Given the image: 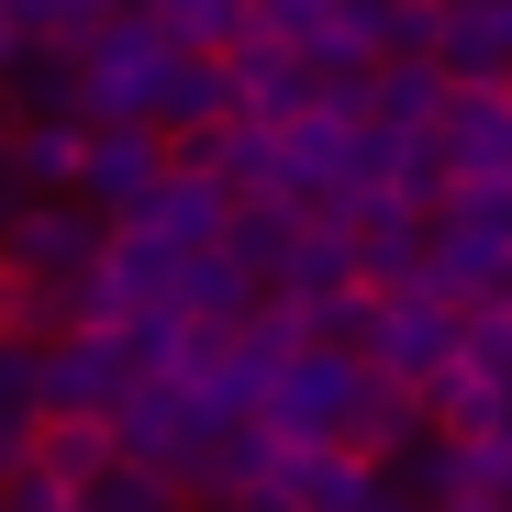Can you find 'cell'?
<instances>
[{
  "label": "cell",
  "mask_w": 512,
  "mask_h": 512,
  "mask_svg": "<svg viewBox=\"0 0 512 512\" xmlns=\"http://www.w3.org/2000/svg\"><path fill=\"white\" fill-rule=\"evenodd\" d=\"M167 78H179V45H167L145 12H112L101 45L78 56V90H90V123H156Z\"/></svg>",
  "instance_id": "obj_1"
},
{
  "label": "cell",
  "mask_w": 512,
  "mask_h": 512,
  "mask_svg": "<svg viewBox=\"0 0 512 512\" xmlns=\"http://www.w3.org/2000/svg\"><path fill=\"white\" fill-rule=\"evenodd\" d=\"M212 435H234V423H223L201 390H179V379H134L123 412H112V457H123V468H156V479H179Z\"/></svg>",
  "instance_id": "obj_2"
},
{
  "label": "cell",
  "mask_w": 512,
  "mask_h": 512,
  "mask_svg": "<svg viewBox=\"0 0 512 512\" xmlns=\"http://www.w3.org/2000/svg\"><path fill=\"white\" fill-rule=\"evenodd\" d=\"M357 379H368V357H334V346H301L290 368H279V390H268V435L279 446H334L346 435V412H357Z\"/></svg>",
  "instance_id": "obj_3"
},
{
  "label": "cell",
  "mask_w": 512,
  "mask_h": 512,
  "mask_svg": "<svg viewBox=\"0 0 512 512\" xmlns=\"http://www.w3.org/2000/svg\"><path fill=\"white\" fill-rule=\"evenodd\" d=\"M167 167H179V156H167V134L156 123H90V167H78V201H90L112 234L167 190Z\"/></svg>",
  "instance_id": "obj_4"
},
{
  "label": "cell",
  "mask_w": 512,
  "mask_h": 512,
  "mask_svg": "<svg viewBox=\"0 0 512 512\" xmlns=\"http://www.w3.org/2000/svg\"><path fill=\"white\" fill-rule=\"evenodd\" d=\"M101 256H112V223H101L90 201H34V212L12 223V245H0V268L34 279V290H67V279H90Z\"/></svg>",
  "instance_id": "obj_5"
},
{
  "label": "cell",
  "mask_w": 512,
  "mask_h": 512,
  "mask_svg": "<svg viewBox=\"0 0 512 512\" xmlns=\"http://www.w3.org/2000/svg\"><path fill=\"white\" fill-rule=\"evenodd\" d=\"M457 323L468 312H446L435 290H401V301H379V334H368V379H401V390H423L446 357H457Z\"/></svg>",
  "instance_id": "obj_6"
},
{
  "label": "cell",
  "mask_w": 512,
  "mask_h": 512,
  "mask_svg": "<svg viewBox=\"0 0 512 512\" xmlns=\"http://www.w3.org/2000/svg\"><path fill=\"white\" fill-rule=\"evenodd\" d=\"M435 145L457 167V190H512V90H457Z\"/></svg>",
  "instance_id": "obj_7"
},
{
  "label": "cell",
  "mask_w": 512,
  "mask_h": 512,
  "mask_svg": "<svg viewBox=\"0 0 512 512\" xmlns=\"http://www.w3.org/2000/svg\"><path fill=\"white\" fill-rule=\"evenodd\" d=\"M223 78H234V112H245V123H268V134H279V123H301V112L323 101V90H312V67H301L290 45H268V34H234Z\"/></svg>",
  "instance_id": "obj_8"
},
{
  "label": "cell",
  "mask_w": 512,
  "mask_h": 512,
  "mask_svg": "<svg viewBox=\"0 0 512 512\" xmlns=\"http://www.w3.org/2000/svg\"><path fill=\"white\" fill-rule=\"evenodd\" d=\"M134 368H123V334H67V346H45V412H123Z\"/></svg>",
  "instance_id": "obj_9"
},
{
  "label": "cell",
  "mask_w": 512,
  "mask_h": 512,
  "mask_svg": "<svg viewBox=\"0 0 512 512\" xmlns=\"http://www.w3.org/2000/svg\"><path fill=\"white\" fill-rule=\"evenodd\" d=\"M223 223H234L223 179H201V167H167V190H156L123 234H145V245H167V256H201V245H223Z\"/></svg>",
  "instance_id": "obj_10"
},
{
  "label": "cell",
  "mask_w": 512,
  "mask_h": 512,
  "mask_svg": "<svg viewBox=\"0 0 512 512\" xmlns=\"http://www.w3.org/2000/svg\"><path fill=\"white\" fill-rule=\"evenodd\" d=\"M346 234H357V279H368L379 301L423 290V256H435V223H423V212H401V201H368Z\"/></svg>",
  "instance_id": "obj_11"
},
{
  "label": "cell",
  "mask_w": 512,
  "mask_h": 512,
  "mask_svg": "<svg viewBox=\"0 0 512 512\" xmlns=\"http://www.w3.org/2000/svg\"><path fill=\"white\" fill-rule=\"evenodd\" d=\"M179 167H201V179H223V201H279V134L268 123H223V134H201V145H167Z\"/></svg>",
  "instance_id": "obj_12"
},
{
  "label": "cell",
  "mask_w": 512,
  "mask_h": 512,
  "mask_svg": "<svg viewBox=\"0 0 512 512\" xmlns=\"http://www.w3.org/2000/svg\"><path fill=\"white\" fill-rule=\"evenodd\" d=\"M268 490H290L301 512H368L379 501V468L346 457V446H279V479Z\"/></svg>",
  "instance_id": "obj_13"
},
{
  "label": "cell",
  "mask_w": 512,
  "mask_h": 512,
  "mask_svg": "<svg viewBox=\"0 0 512 512\" xmlns=\"http://www.w3.org/2000/svg\"><path fill=\"white\" fill-rule=\"evenodd\" d=\"M435 67H446V90H512V34H501L490 0H446V45H435Z\"/></svg>",
  "instance_id": "obj_14"
},
{
  "label": "cell",
  "mask_w": 512,
  "mask_h": 512,
  "mask_svg": "<svg viewBox=\"0 0 512 512\" xmlns=\"http://www.w3.org/2000/svg\"><path fill=\"white\" fill-rule=\"evenodd\" d=\"M23 468H45L56 490H101L123 457H112V423H101V412H45V423H34V457H23Z\"/></svg>",
  "instance_id": "obj_15"
},
{
  "label": "cell",
  "mask_w": 512,
  "mask_h": 512,
  "mask_svg": "<svg viewBox=\"0 0 512 512\" xmlns=\"http://www.w3.org/2000/svg\"><path fill=\"white\" fill-rule=\"evenodd\" d=\"M412 401H423V435H446V446H490V435H501V390H490L479 368H457V357L423 379Z\"/></svg>",
  "instance_id": "obj_16"
},
{
  "label": "cell",
  "mask_w": 512,
  "mask_h": 512,
  "mask_svg": "<svg viewBox=\"0 0 512 512\" xmlns=\"http://www.w3.org/2000/svg\"><path fill=\"white\" fill-rule=\"evenodd\" d=\"M0 101H12V123H90V90H78V56L67 45H23Z\"/></svg>",
  "instance_id": "obj_17"
},
{
  "label": "cell",
  "mask_w": 512,
  "mask_h": 512,
  "mask_svg": "<svg viewBox=\"0 0 512 512\" xmlns=\"http://www.w3.org/2000/svg\"><path fill=\"white\" fill-rule=\"evenodd\" d=\"M346 457H368V468H390L401 446H423V401L401 390V379H357V412H346V435H334Z\"/></svg>",
  "instance_id": "obj_18"
},
{
  "label": "cell",
  "mask_w": 512,
  "mask_h": 512,
  "mask_svg": "<svg viewBox=\"0 0 512 512\" xmlns=\"http://www.w3.org/2000/svg\"><path fill=\"white\" fill-rule=\"evenodd\" d=\"M301 201H234V223H223V256L256 279V290H279V268H290V245H301Z\"/></svg>",
  "instance_id": "obj_19"
},
{
  "label": "cell",
  "mask_w": 512,
  "mask_h": 512,
  "mask_svg": "<svg viewBox=\"0 0 512 512\" xmlns=\"http://www.w3.org/2000/svg\"><path fill=\"white\" fill-rule=\"evenodd\" d=\"M334 290H368V279H357V234H346V223H301L290 268H279V301L312 312V301H334Z\"/></svg>",
  "instance_id": "obj_20"
},
{
  "label": "cell",
  "mask_w": 512,
  "mask_h": 512,
  "mask_svg": "<svg viewBox=\"0 0 512 512\" xmlns=\"http://www.w3.org/2000/svg\"><path fill=\"white\" fill-rule=\"evenodd\" d=\"M78 167H90V123H23V134H12L23 201H78Z\"/></svg>",
  "instance_id": "obj_21"
},
{
  "label": "cell",
  "mask_w": 512,
  "mask_h": 512,
  "mask_svg": "<svg viewBox=\"0 0 512 512\" xmlns=\"http://www.w3.org/2000/svg\"><path fill=\"white\" fill-rule=\"evenodd\" d=\"M446 101H457L446 67H379V78H368V123H379V134H435Z\"/></svg>",
  "instance_id": "obj_22"
},
{
  "label": "cell",
  "mask_w": 512,
  "mask_h": 512,
  "mask_svg": "<svg viewBox=\"0 0 512 512\" xmlns=\"http://www.w3.org/2000/svg\"><path fill=\"white\" fill-rule=\"evenodd\" d=\"M256 301H268V290H256V279L234 268V256H223V245L179 256V312H190V323H245Z\"/></svg>",
  "instance_id": "obj_23"
},
{
  "label": "cell",
  "mask_w": 512,
  "mask_h": 512,
  "mask_svg": "<svg viewBox=\"0 0 512 512\" xmlns=\"http://www.w3.org/2000/svg\"><path fill=\"white\" fill-rule=\"evenodd\" d=\"M112 23V0H12V45H67V56H90Z\"/></svg>",
  "instance_id": "obj_24"
},
{
  "label": "cell",
  "mask_w": 512,
  "mask_h": 512,
  "mask_svg": "<svg viewBox=\"0 0 512 512\" xmlns=\"http://www.w3.org/2000/svg\"><path fill=\"white\" fill-rule=\"evenodd\" d=\"M123 368L134 379H190V312H123Z\"/></svg>",
  "instance_id": "obj_25"
},
{
  "label": "cell",
  "mask_w": 512,
  "mask_h": 512,
  "mask_svg": "<svg viewBox=\"0 0 512 512\" xmlns=\"http://www.w3.org/2000/svg\"><path fill=\"white\" fill-rule=\"evenodd\" d=\"M156 34L179 45V56H234V34H245V0H156Z\"/></svg>",
  "instance_id": "obj_26"
},
{
  "label": "cell",
  "mask_w": 512,
  "mask_h": 512,
  "mask_svg": "<svg viewBox=\"0 0 512 512\" xmlns=\"http://www.w3.org/2000/svg\"><path fill=\"white\" fill-rule=\"evenodd\" d=\"M301 334H312V346H334V357H368V334H379V290H334V301H312Z\"/></svg>",
  "instance_id": "obj_27"
},
{
  "label": "cell",
  "mask_w": 512,
  "mask_h": 512,
  "mask_svg": "<svg viewBox=\"0 0 512 512\" xmlns=\"http://www.w3.org/2000/svg\"><path fill=\"white\" fill-rule=\"evenodd\" d=\"M457 368H479V379H490V390L512 401V312H501V301L457 323Z\"/></svg>",
  "instance_id": "obj_28"
},
{
  "label": "cell",
  "mask_w": 512,
  "mask_h": 512,
  "mask_svg": "<svg viewBox=\"0 0 512 512\" xmlns=\"http://www.w3.org/2000/svg\"><path fill=\"white\" fill-rule=\"evenodd\" d=\"M0 423H45V346L0 334Z\"/></svg>",
  "instance_id": "obj_29"
},
{
  "label": "cell",
  "mask_w": 512,
  "mask_h": 512,
  "mask_svg": "<svg viewBox=\"0 0 512 512\" xmlns=\"http://www.w3.org/2000/svg\"><path fill=\"white\" fill-rule=\"evenodd\" d=\"M78 512H190L179 490H167L156 468H112L101 490H78Z\"/></svg>",
  "instance_id": "obj_30"
},
{
  "label": "cell",
  "mask_w": 512,
  "mask_h": 512,
  "mask_svg": "<svg viewBox=\"0 0 512 512\" xmlns=\"http://www.w3.org/2000/svg\"><path fill=\"white\" fill-rule=\"evenodd\" d=\"M323 12H334V0H245V34H268V45L301 56V45L323 34Z\"/></svg>",
  "instance_id": "obj_31"
},
{
  "label": "cell",
  "mask_w": 512,
  "mask_h": 512,
  "mask_svg": "<svg viewBox=\"0 0 512 512\" xmlns=\"http://www.w3.org/2000/svg\"><path fill=\"white\" fill-rule=\"evenodd\" d=\"M0 512H78V490H56L45 468H12L0 479Z\"/></svg>",
  "instance_id": "obj_32"
},
{
  "label": "cell",
  "mask_w": 512,
  "mask_h": 512,
  "mask_svg": "<svg viewBox=\"0 0 512 512\" xmlns=\"http://www.w3.org/2000/svg\"><path fill=\"white\" fill-rule=\"evenodd\" d=\"M23 457H34V423H0V479H12Z\"/></svg>",
  "instance_id": "obj_33"
},
{
  "label": "cell",
  "mask_w": 512,
  "mask_h": 512,
  "mask_svg": "<svg viewBox=\"0 0 512 512\" xmlns=\"http://www.w3.org/2000/svg\"><path fill=\"white\" fill-rule=\"evenodd\" d=\"M34 201H23V179H0V245H12V223H23Z\"/></svg>",
  "instance_id": "obj_34"
},
{
  "label": "cell",
  "mask_w": 512,
  "mask_h": 512,
  "mask_svg": "<svg viewBox=\"0 0 512 512\" xmlns=\"http://www.w3.org/2000/svg\"><path fill=\"white\" fill-rule=\"evenodd\" d=\"M223 512H301L290 490H245V501H223Z\"/></svg>",
  "instance_id": "obj_35"
},
{
  "label": "cell",
  "mask_w": 512,
  "mask_h": 512,
  "mask_svg": "<svg viewBox=\"0 0 512 512\" xmlns=\"http://www.w3.org/2000/svg\"><path fill=\"white\" fill-rule=\"evenodd\" d=\"M12 134H23V123H12V101H0V179H12Z\"/></svg>",
  "instance_id": "obj_36"
},
{
  "label": "cell",
  "mask_w": 512,
  "mask_h": 512,
  "mask_svg": "<svg viewBox=\"0 0 512 512\" xmlns=\"http://www.w3.org/2000/svg\"><path fill=\"white\" fill-rule=\"evenodd\" d=\"M368 512H412V501H390V479H379V501H368Z\"/></svg>",
  "instance_id": "obj_37"
},
{
  "label": "cell",
  "mask_w": 512,
  "mask_h": 512,
  "mask_svg": "<svg viewBox=\"0 0 512 512\" xmlns=\"http://www.w3.org/2000/svg\"><path fill=\"white\" fill-rule=\"evenodd\" d=\"M112 12H145V23H156V0H112Z\"/></svg>",
  "instance_id": "obj_38"
},
{
  "label": "cell",
  "mask_w": 512,
  "mask_h": 512,
  "mask_svg": "<svg viewBox=\"0 0 512 512\" xmlns=\"http://www.w3.org/2000/svg\"><path fill=\"white\" fill-rule=\"evenodd\" d=\"M0 45H12V0H0Z\"/></svg>",
  "instance_id": "obj_39"
},
{
  "label": "cell",
  "mask_w": 512,
  "mask_h": 512,
  "mask_svg": "<svg viewBox=\"0 0 512 512\" xmlns=\"http://www.w3.org/2000/svg\"><path fill=\"white\" fill-rule=\"evenodd\" d=\"M490 12H501V34H512V0H490Z\"/></svg>",
  "instance_id": "obj_40"
}]
</instances>
